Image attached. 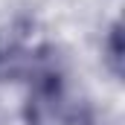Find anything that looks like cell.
<instances>
[{
  "label": "cell",
  "instance_id": "cell-1",
  "mask_svg": "<svg viewBox=\"0 0 125 125\" xmlns=\"http://www.w3.org/2000/svg\"><path fill=\"white\" fill-rule=\"evenodd\" d=\"M55 67H61L55 47L32 21H12L0 26V82L32 84Z\"/></svg>",
  "mask_w": 125,
  "mask_h": 125
},
{
  "label": "cell",
  "instance_id": "cell-2",
  "mask_svg": "<svg viewBox=\"0 0 125 125\" xmlns=\"http://www.w3.org/2000/svg\"><path fill=\"white\" fill-rule=\"evenodd\" d=\"M26 87H29L23 105L26 125H79L82 111L67 87V76L61 67L38 76Z\"/></svg>",
  "mask_w": 125,
  "mask_h": 125
},
{
  "label": "cell",
  "instance_id": "cell-3",
  "mask_svg": "<svg viewBox=\"0 0 125 125\" xmlns=\"http://www.w3.org/2000/svg\"><path fill=\"white\" fill-rule=\"evenodd\" d=\"M102 50H105V58H108L111 73L114 76H122V29H119V23H114L108 29V38H105Z\"/></svg>",
  "mask_w": 125,
  "mask_h": 125
}]
</instances>
